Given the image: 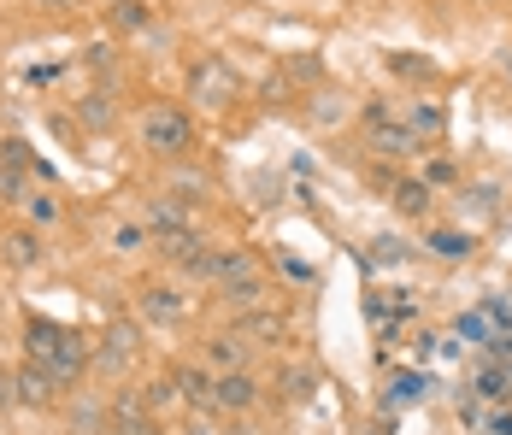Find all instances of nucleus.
I'll return each instance as SVG.
<instances>
[{"label":"nucleus","instance_id":"nucleus-31","mask_svg":"<svg viewBox=\"0 0 512 435\" xmlns=\"http://www.w3.org/2000/svg\"><path fill=\"white\" fill-rule=\"evenodd\" d=\"M430 183H454V165L448 159H430Z\"/></svg>","mask_w":512,"mask_h":435},{"label":"nucleus","instance_id":"nucleus-27","mask_svg":"<svg viewBox=\"0 0 512 435\" xmlns=\"http://www.w3.org/2000/svg\"><path fill=\"white\" fill-rule=\"evenodd\" d=\"M106 118H112V112H106V100H101V95H89V100H83V124L106 130Z\"/></svg>","mask_w":512,"mask_h":435},{"label":"nucleus","instance_id":"nucleus-10","mask_svg":"<svg viewBox=\"0 0 512 435\" xmlns=\"http://www.w3.org/2000/svg\"><path fill=\"white\" fill-rule=\"evenodd\" d=\"M130 359H136V336L118 324V330L106 336V347L95 353V365H101V371H130Z\"/></svg>","mask_w":512,"mask_h":435},{"label":"nucleus","instance_id":"nucleus-11","mask_svg":"<svg viewBox=\"0 0 512 435\" xmlns=\"http://www.w3.org/2000/svg\"><path fill=\"white\" fill-rule=\"evenodd\" d=\"M401 124H407L412 136L424 142V136H442V124H448V118H442L430 100H412V106H401Z\"/></svg>","mask_w":512,"mask_h":435},{"label":"nucleus","instance_id":"nucleus-14","mask_svg":"<svg viewBox=\"0 0 512 435\" xmlns=\"http://www.w3.org/2000/svg\"><path fill=\"white\" fill-rule=\"evenodd\" d=\"M206 359H212L218 371H242V365H248V341L242 336H218L212 347H206Z\"/></svg>","mask_w":512,"mask_h":435},{"label":"nucleus","instance_id":"nucleus-35","mask_svg":"<svg viewBox=\"0 0 512 435\" xmlns=\"http://www.w3.org/2000/svg\"><path fill=\"white\" fill-rule=\"evenodd\" d=\"M6 400H18V388H12V377H0V406H6Z\"/></svg>","mask_w":512,"mask_h":435},{"label":"nucleus","instance_id":"nucleus-30","mask_svg":"<svg viewBox=\"0 0 512 435\" xmlns=\"http://www.w3.org/2000/svg\"><path fill=\"white\" fill-rule=\"evenodd\" d=\"M377 259H389V265H401V259H407V247H401V242H377Z\"/></svg>","mask_w":512,"mask_h":435},{"label":"nucleus","instance_id":"nucleus-36","mask_svg":"<svg viewBox=\"0 0 512 435\" xmlns=\"http://www.w3.org/2000/svg\"><path fill=\"white\" fill-rule=\"evenodd\" d=\"M42 6H53V12H71V6H77V0H42Z\"/></svg>","mask_w":512,"mask_h":435},{"label":"nucleus","instance_id":"nucleus-18","mask_svg":"<svg viewBox=\"0 0 512 435\" xmlns=\"http://www.w3.org/2000/svg\"><path fill=\"white\" fill-rule=\"evenodd\" d=\"M71 430H77V435H112V430H106V412H101V406H89V400H77V406H71Z\"/></svg>","mask_w":512,"mask_h":435},{"label":"nucleus","instance_id":"nucleus-13","mask_svg":"<svg viewBox=\"0 0 512 435\" xmlns=\"http://www.w3.org/2000/svg\"><path fill=\"white\" fill-rule=\"evenodd\" d=\"M283 330H289V324H283V312H265V306L242 312V324H236V336H242V341H248V336H277V341H283Z\"/></svg>","mask_w":512,"mask_h":435},{"label":"nucleus","instance_id":"nucleus-3","mask_svg":"<svg viewBox=\"0 0 512 435\" xmlns=\"http://www.w3.org/2000/svg\"><path fill=\"white\" fill-rule=\"evenodd\" d=\"M248 271H259L248 247H212V253L201 259V271H195V277H212V283L224 289V283H236V277H248Z\"/></svg>","mask_w":512,"mask_h":435},{"label":"nucleus","instance_id":"nucleus-6","mask_svg":"<svg viewBox=\"0 0 512 435\" xmlns=\"http://www.w3.org/2000/svg\"><path fill=\"white\" fill-rule=\"evenodd\" d=\"M12 388H18V400H24V406H48L53 400V371L48 365H36V359H30V365H24V371H18V377H12Z\"/></svg>","mask_w":512,"mask_h":435},{"label":"nucleus","instance_id":"nucleus-8","mask_svg":"<svg viewBox=\"0 0 512 435\" xmlns=\"http://www.w3.org/2000/svg\"><path fill=\"white\" fill-rule=\"evenodd\" d=\"M371 147H377V153H389V159H407V153H418V136H412L407 124H395V118H389V124H371Z\"/></svg>","mask_w":512,"mask_h":435},{"label":"nucleus","instance_id":"nucleus-23","mask_svg":"<svg viewBox=\"0 0 512 435\" xmlns=\"http://www.w3.org/2000/svg\"><path fill=\"white\" fill-rule=\"evenodd\" d=\"M430 247H436L442 259H465V253H471V236H454V230H436V236H430Z\"/></svg>","mask_w":512,"mask_h":435},{"label":"nucleus","instance_id":"nucleus-2","mask_svg":"<svg viewBox=\"0 0 512 435\" xmlns=\"http://www.w3.org/2000/svg\"><path fill=\"white\" fill-rule=\"evenodd\" d=\"M142 142L165 153V159H177L183 147L195 142V124H189V112L183 106H148V118H142Z\"/></svg>","mask_w":512,"mask_h":435},{"label":"nucleus","instance_id":"nucleus-15","mask_svg":"<svg viewBox=\"0 0 512 435\" xmlns=\"http://www.w3.org/2000/svg\"><path fill=\"white\" fill-rule=\"evenodd\" d=\"M171 383H177V394H183V400H195V406H201V400H212V383H218V377H206L201 365H183Z\"/></svg>","mask_w":512,"mask_h":435},{"label":"nucleus","instance_id":"nucleus-24","mask_svg":"<svg viewBox=\"0 0 512 435\" xmlns=\"http://www.w3.org/2000/svg\"><path fill=\"white\" fill-rule=\"evenodd\" d=\"M24 206H30V218H36V224H53V218H59V200H53V194H30Z\"/></svg>","mask_w":512,"mask_h":435},{"label":"nucleus","instance_id":"nucleus-17","mask_svg":"<svg viewBox=\"0 0 512 435\" xmlns=\"http://www.w3.org/2000/svg\"><path fill=\"white\" fill-rule=\"evenodd\" d=\"M148 318H159V324H171V318H183V294H171V289H148Z\"/></svg>","mask_w":512,"mask_h":435},{"label":"nucleus","instance_id":"nucleus-25","mask_svg":"<svg viewBox=\"0 0 512 435\" xmlns=\"http://www.w3.org/2000/svg\"><path fill=\"white\" fill-rule=\"evenodd\" d=\"M112 242H118V253H142V247H148V230H142V224H124Z\"/></svg>","mask_w":512,"mask_h":435},{"label":"nucleus","instance_id":"nucleus-19","mask_svg":"<svg viewBox=\"0 0 512 435\" xmlns=\"http://www.w3.org/2000/svg\"><path fill=\"white\" fill-rule=\"evenodd\" d=\"M6 259H12L18 271H30V265L42 259V247H36V236H24V230H18V236H6Z\"/></svg>","mask_w":512,"mask_h":435},{"label":"nucleus","instance_id":"nucleus-34","mask_svg":"<svg viewBox=\"0 0 512 435\" xmlns=\"http://www.w3.org/2000/svg\"><path fill=\"white\" fill-rule=\"evenodd\" d=\"M489 430H495V435H512V412H495V418H489Z\"/></svg>","mask_w":512,"mask_h":435},{"label":"nucleus","instance_id":"nucleus-9","mask_svg":"<svg viewBox=\"0 0 512 435\" xmlns=\"http://www.w3.org/2000/svg\"><path fill=\"white\" fill-rule=\"evenodd\" d=\"M224 300H230V306H236V312H254L259 300H265V294H271V283H265V277H259V271H248V277H236V283H224Z\"/></svg>","mask_w":512,"mask_h":435},{"label":"nucleus","instance_id":"nucleus-1","mask_svg":"<svg viewBox=\"0 0 512 435\" xmlns=\"http://www.w3.org/2000/svg\"><path fill=\"white\" fill-rule=\"evenodd\" d=\"M24 341H30V359H36V365H48L59 388L77 383V377H83V365H89V347L71 336V330H59V324H42V318H36V324L24 330Z\"/></svg>","mask_w":512,"mask_h":435},{"label":"nucleus","instance_id":"nucleus-5","mask_svg":"<svg viewBox=\"0 0 512 435\" xmlns=\"http://www.w3.org/2000/svg\"><path fill=\"white\" fill-rule=\"evenodd\" d=\"M159 253H165L171 265H183V271H201V259L212 253V247H206L195 230H177V236H159Z\"/></svg>","mask_w":512,"mask_h":435},{"label":"nucleus","instance_id":"nucleus-37","mask_svg":"<svg viewBox=\"0 0 512 435\" xmlns=\"http://www.w3.org/2000/svg\"><path fill=\"white\" fill-rule=\"evenodd\" d=\"M507 77H512V53H507Z\"/></svg>","mask_w":512,"mask_h":435},{"label":"nucleus","instance_id":"nucleus-20","mask_svg":"<svg viewBox=\"0 0 512 435\" xmlns=\"http://www.w3.org/2000/svg\"><path fill=\"white\" fill-rule=\"evenodd\" d=\"M395 206H401L407 218H424V212H430V189H424V183H401V189H395Z\"/></svg>","mask_w":512,"mask_h":435},{"label":"nucleus","instance_id":"nucleus-16","mask_svg":"<svg viewBox=\"0 0 512 435\" xmlns=\"http://www.w3.org/2000/svg\"><path fill=\"white\" fill-rule=\"evenodd\" d=\"M112 24H118V30H148L154 12H148L142 0H112Z\"/></svg>","mask_w":512,"mask_h":435},{"label":"nucleus","instance_id":"nucleus-29","mask_svg":"<svg viewBox=\"0 0 512 435\" xmlns=\"http://www.w3.org/2000/svg\"><path fill=\"white\" fill-rule=\"evenodd\" d=\"M418 394H424V377H401V383H395V406H407Z\"/></svg>","mask_w":512,"mask_h":435},{"label":"nucleus","instance_id":"nucleus-28","mask_svg":"<svg viewBox=\"0 0 512 435\" xmlns=\"http://www.w3.org/2000/svg\"><path fill=\"white\" fill-rule=\"evenodd\" d=\"M0 159H6V165H30V147L18 142V136H6V142H0Z\"/></svg>","mask_w":512,"mask_h":435},{"label":"nucleus","instance_id":"nucleus-33","mask_svg":"<svg viewBox=\"0 0 512 435\" xmlns=\"http://www.w3.org/2000/svg\"><path fill=\"white\" fill-rule=\"evenodd\" d=\"M112 435H159V430H154V424H148V418H136V424H118V430H112Z\"/></svg>","mask_w":512,"mask_h":435},{"label":"nucleus","instance_id":"nucleus-12","mask_svg":"<svg viewBox=\"0 0 512 435\" xmlns=\"http://www.w3.org/2000/svg\"><path fill=\"white\" fill-rule=\"evenodd\" d=\"M148 218H154L159 236H177V230H189V206H177L171 194H159L154 206H148Z\"/></svg>","mask_w":512,"mask_h":435},{"label":"nucleus","instance_id":"nucleus-4","mask_svg":"<svg viewBox=\"0 0 512 435\" xmlns=\"http://www.w3.org/2000/svg\"><path fill=\"white\" fill-rule=\"evenodd\" d=\"M259 400V383L248 371H218V383H212V406H224V412H248Z\"/></svg>","mask_w":512,"mask_h":435},{"label":"nucleus","instance_id":"nucleus-7","mask_svg":"<svg viewBox=\"0 0 512 435\" xmlns=\"http://www.w3.org/2000/svg\"><path fill=\"white\" fill-rule=\"evenodd\" d=\"M236 89V77H230V65H218V59H206V65H195V100H224Z\"/></svg>","mask_w":512,"mask_h":435},{"label":"nucleus","instance_id":"nucleus-32","mask_svg":"<svg viewBox=\"0 0 512 435\" xmlns=\"http://www.w3.org/2000/svg\"><path fill=\"white\" fill-rule=\"evenodd\" d=\"M289 394H295V400H307V394H312V377H307V371H295V377H289Z\"/></svg>","mask_w":512,"mask_h":435},{"label":"nucleus","instance_id":"nucleus-26","mask_svg":"<svg viewBox=\"0 0 512 435\" xmlns=\"http://www.w3.org/2000/svg\"><path fill=\"white\" fill-rule=\"evenodd\" d=\"M312 118H318V124H336V118H342V100H336V95H318V100H312Z\"/></svg>","mask_w":512,"mask_h":435},{"label":"nucleus","instance_id":"nucleus-22","mask_svg":"<svg viewBox=\"0 0 512 435\" xmlns=\"http://www.w3.org/2000/svg\"><path fill=\"white\" fill-rule=\"evenodd\" d=\"M0 200H30V189H24V165H6V159H0Z\"/></svg>","mask_w":512,"mask_h":435},{"label":"nucleus","instance_id":"nucleus-21","mask_svg":"<svg viewBox=\"0 0 512 435\" xmlns=\"http://www.w3.org/2000/svg\"><path fill=\"white\" fill-rule=\"evenodd\" d=\"M389 65H395L401 77H418V83H430V77H436V65H430V59H418V53H389Z\"/></svg>","mask_w":512,"mask_h":435}]
</instances>
